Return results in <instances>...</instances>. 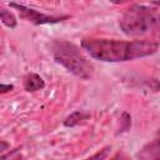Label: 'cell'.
Masks as SVG:
<instances>
[{
    "label": "cell",
    "instance_id": "cell-7",
    "mask_svg": "<svg viewBox=\"0 0 160 160\" xmlns=\"http://www.w3.org/2000/svg\"><path fill=\"white\" fill-rule=\"evenodd\" d=\"M89 119H90V114L89 112H85V111H74L69 116L65 118V120H64L62 124L66 128H74V126H78L80 124H84Z\"/></svg>",
    "mask_w": 160,
    "mask_h": 160
},
{
    "label": "cell",
    "instance_id": "cell-12",
    "mask_svg": "<svg viewBox=\"0 0 160 160\" xmlns=\"http://www.w3.org/2000/svg\"><path fill=\"white\" fill-rule=\"evenodd\" d=\"M12 89H14V85H11V84H1L0 85V92L1 94H5L8 91H11Z\"/></svg>",
    "mask_w": 160,
    "mask_h": 160
},
{
    "label": "cell",
    "instance_id": "cell-3",
    "mask_svg": "<svg viewBox=\"0 0 160 160\" xmlns=\"http://www.w3.org/2000/svg\"><path fill=\"white\" fill-rule=\"evenodd\" d=\"M50 52L52 59L72 75L82 80L92 78L95 70L92 62L75 44L66 40H54L50 44Z\"/></svg>",
    "mask_w": 160,
    "mask_h": 160
},
{
    "label": "cell",
    "instance_id": "cell-13",
    "mask_svg": "<svg viewBox=\"0 0 160 160\" xmlns=\"http://www.w3.org/2000/svg\"><path fill=\"white\" fill-rule=\"evenodd\" d=\"M8 149H10V144L6 142L5 140H1V141H0V152H1V154H5Z\"/></svg>",
    "mask_w": 160,
    "mask_h": 160
},
{
    "label": "cell",
    "instance_id": "cell-5",
    "mask_svg": "<svg viewBox=\"0 0 160 160\" xmlns=\"http://www.w3.org/2000/svg\"><path fill=\"white\" fill-rule=\"evenodd\" d=\"M138 160H160V130L156 136L145 144L136 154Z\"/></svg>",
    "mask_w": 160,
    "mask_h": 160
},
{
    "label": "cell",
    "instance_id": "cell-1",
    "mask_svg": "<svg viewBox=\"0 0 160 160\" xmlns=\"http://www.w3.org/2000/svg\"><path fill=\"white\" fill-rule=\"evenodd\" d=\"M81 48L92 59L104 62H124L155 54L159 49V44L148 40L122 41L86 38L81 40Z\"/></svg>",
    "mask_w": 160,
    "mask_h": 160
},
{
    "label": "cell",
    "instance_id": "cell-11",
    "mask_svg": "<svg viewBox=\"0 0 160 160\" xmlns=\"http://www.w3.org/2000/svg\"><path fill=\"white\" fill-rule=\"evenodd\" d=\"M110 160H130V159H129V156L124 151H118Z\"/></svg>",
    "mask_w": 160,
    "mask_h": 160
},
{
    "label": "cell",
    "instance_id": "cell-4",
    "mask_svg": "<svg viewBox=\"0 0 160 160\" xmlns=\"http://www.w3.org/2000/svg\"><path fill=\"white\" fill-rule=\"evenodd\" d=\"M10 8H14L19 11V15L21 19L34 24V25H45V24H58L61 22L66 19H69L68 15L64 16H52V15H48L44 12H40L32 8H28L24 4H18V2H9Z\"/></svg>",
    "mask_w": 160,
    "mask_h": 160
},
{
    "label": "cell",
    "instance_id": "cell-2",
    "mask_svg": "<svg viewBox=\"0 0 160 160\" xmlns=\"http://www.w3.org/2000/svg\"><path fill=\"white\" fill-rule=\"evenodd\" d=\"M119 26L128 36L160 34V12L148 5L132 4L119 19Z\"/></svg>",
    "mask_w": 160,
    "mask_h": 160
},
{
    "label": "cell",
    "instance_id": "cell-10",
    "mask_svg": "<svg viewBox=\"0 0 160 160\" xmlns=\"http://www.w3.org/2000/svg\"><path fill=\"white\" fill-rule=\"evenodd\" d=\"M110 150H111V146H105V148H102L101 150H99L98 152H95L94 155H91L90 158H88L85 160H105L108 158Z\"/></svg>",
    "mask_w": 160,
    "mask_h": 160
},
{
    "label": "cell",
    "instance_id": "cell-8",
    "mask_svg": "<svg viewBox=\"0 0 160 160\" xmlns=\"http://www.w3.org/2000/svg\"><path fill=\"white\" fill-rule=\"evenodd\" d=\"M0 19H1V22L5 26L10 28V29L16 28V25H18V20H16L15 15L11 11H9L8 9H5V8L0 9Z\"/></svg>",
    "mask_w": 160,
    "mask_h": 160
},
{
    "label": "cell",
    "instance_id": "cell-6",
    "mask_svg": "<svg viewBox=\"0 0 160 160\" xmlns=\"http://www.w3.org/2000/svg\"><path fill=\"white\" fill-rule=\"evenodd\" d=\"M45 88V82L42 78L36 72H30L24 78V89L28 92H35L42 90Z\"/></svg>",
    "mask_w": 160,
    "mask_h": 160
},
{
    "label": "cell",
    "instance_id": "cell-9",
    "mask_svg": "<svg viewBox=\"0 0 160 160\" xmlns=\"http://www.w3.org/2000/svg\"><path fill=\"white\" fill-rule=\"evenodd\" d=\"M130 126H131V116L128 111H124L120 116V128H119L118 134L126 132L128 130H130Z\"/></svg>",
    "mask_w": 160,
    "mask_h": 160
}]
</instances>
